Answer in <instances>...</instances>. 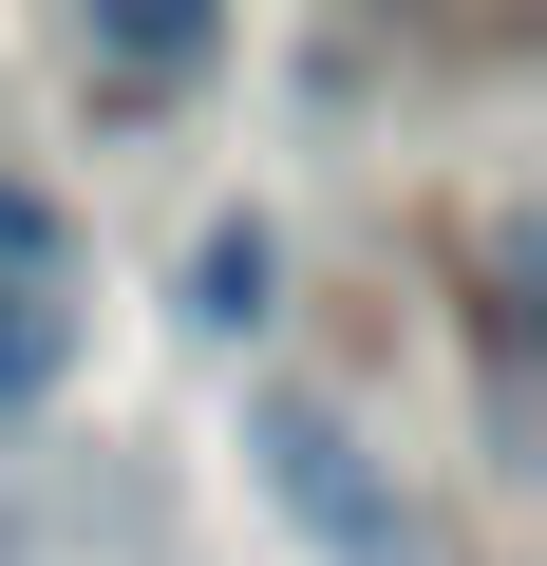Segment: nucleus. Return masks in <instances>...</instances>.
<instances>
[{
  "mask_svg": "<svg viewBox=\"0 0 547 566\" xmlns=\"http://www.w3.org/2000/svg\"><path fill=\"white\" fill-rule=\"evenodd\" d=\"M39 378H57V303H20V283H0V416H20Z\"/></svg>",
  "mask_w": 547,
  "mask_h": 566,
  "instance_id": "obj_4",
  "label": "nucleus"
},
{
  "mask_svg": "<svg viewBox=\"0 0 547 566\" xmlns=\"http://www.w3.org/2000/svg\"><path fill=\"white\" fill-rule=\"evenodd\" d=\"M245 453H264V491H284V510H303L340 566H415V510L359 472V434H340L322 397H264V416H245Z\"/></svg>",
  "mask_w": 547,
  "mask_h": 566,
  "instance_id": "obj_1",
  "label": "nucleus"
},
{
  "mask_svg": "<svg viewBox=\"0 0 547 566\" xmlns=\"http://www.w3.org/2000/svg\"><path fill=\"white\" fill-rule=\"evenodd\" d=\"M95 57H114V76H189V57H208V20H189V0H133Z\"/></svg>",
  "mask_w": 547,
  "mask_h": 566,
  "instance_id": "obj_3",
  "label": "nucleus"
},
{
  "mask_svg": "<svg viewBox=\"0 0 547 566\" xmlns=\"http://www.w3.org/2000/svg\"><path fill=\"white\" fill-rule=\"evenodd\" d=\"M264 283H284V245H264V227H208V245H189V322L245 340V322H264Z\"/></svg>",
  "mask_w": 547,
  "mask_h": 566,
  "instance_id": "obj_2",
  "label": "nucleus"
}]
</instances>
